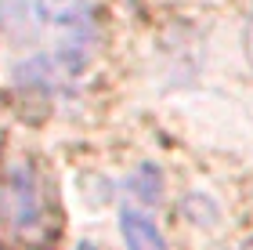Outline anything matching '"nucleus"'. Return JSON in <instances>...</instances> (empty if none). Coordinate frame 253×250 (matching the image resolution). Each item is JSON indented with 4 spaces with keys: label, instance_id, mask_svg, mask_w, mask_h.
Listing matches in <instances>:
<instances>
[{
    "label": "nucleus",
    "instance_id": "obj_3",
    "mask_svg": "<svg viewBox=\"0 0 253 250\" xmlns=\"http://www.w3.org/2000/svg\"><path fill=\"white\" fill-rule=\"evenodd\" d=\"M37 15L58 29H76L90 22V4L87 0H37Z\"/></svg>",
    "mask_w": 253,
    "mask_h": 250
},
{
    "label": "nucleus",
    "instance_id": "obj_2",
    "mask_svg": "<svg viewBox=\"0 0 253 250\" xmlns=\"http://www.w3.org/2000/svg\"><path fill=\"white\" fill-rule=\"evenodd\" d=\"M120 232L126 250H167L163 232L156 229V221L141 210H123L120 214Z\"/></svg>",
    "mask_w": 253,
    "mask_h": 250
},
{
    "label": "nucleus",
    "instance_id": "obj_6",
    "mask_svg": "<svg viewBox=\"0 0 253 250\" xmlns=\"http://www.w3.org/2000/svg\"><path fill=\"white\" fill-rule=\"evenodd\" d=\"M76 250H101V247H98V243H90V240H84V243H80Z\"/></svg>",
    "mask_w": 253,
    "mask_h": 250
},
{
    "label": "nucleus",
    "instance_id": "obj_5",
    "mask_svg": "<svg viewBox=\"0 0 253 250\" xmlns=\"http://www.w3.org/2000/svg\"><path fill=\"white\" fill-rule=\"evenodd\" d=\"M246 48H250V58H253V15H250V26H246Z\"/></svg>",
    "mask_w": 253,
    "mask_h": 250
},
{
    "label": "nucleus",
    "instance_id": "obj_1",
    "mask_svg": "<svg viewBox=\"0 0 253 250\" xmlns=\"http://www.w3.org/2000/svg\"><path fill=\"white\" fill-rule=\"evenodd\" d=\"M51 232V203L40 174L29 163H7L0 170V236L15 243H40Z\"/></svg>",
    "mask_w": 253,
    "mask_h": 250
},
{
    "label": "nucleus",
    "instance_id": "obj_4",
    "mask_svg": "<svg viewBox=\"0 0 253 250\" xmlns=\"http://www.w3.org/2000/svg\"><path fill=\"white\" fill-rule=\"evenodd\" d=\"M130 192L141 203H156L159 200V174L152 167H145V170H137V174L130 178Z\"/></svg>",
    "mask_w": 253,
    "mask_h": 250
}]
</instances>
